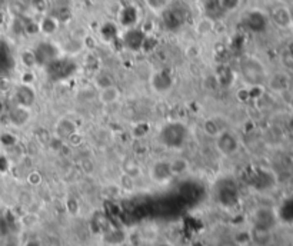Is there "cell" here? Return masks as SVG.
<instances>
[{
  "label": "cell",
  "instance_id": "3",
  "mask_svg": "<svg viewBox=\"0 0 293 246\" xmlns=\"http://www.w3.org/2000/svg\"><path fill=\"white\" fill-rule=\"evenodd\" d=\"M149 85L152 90L157 95H166L173 89L174 85V77H173L172 72L168 69H156L152 72V74L149 76Z\"/></svg>",
  "mask_w": 293,
  "mask_h": 246
},
{
  "label": "cell",
  "instance_id": "13",
  "mask_svg": "<svg viewBox=\"0 0 293 246\" xmlns=\"http://www.w3.org/2000/svg\"><path fill=\"white\" fill-rule=\"evenodd\" d=\"M19 60H20V63L23 65V68L27 69V71H32L35 66L39 65V60H37L36 52L35 50H30V49L22 50L20 54H19Z\"/></svg>",
  "mask_w": 293,
  "mask_h": 246
},
{
  "label": "cell",
  "instance_id": "6",
  "mask_svg": "<svg viewBox=\"0 0 293 246\" xmlns=\"http://www.w3.org/2000/svg\"><path fill=\"white\" fill-rule=\"evenodd\" d=\"M122 99V90L115 83L98 89V100L103 106H112Z\"/></svg>",
  "mask_w": 293,
  "mask_h": 246
},
{
  "label": "cell",
  "instance_id": "15",
  "mask_svg": "<svg viewBox=\"0 0 293 246\" xmlns=\"http://www.w3.org/2000/svg\"><path fill=\"white\" fill-rule=\"evenodd\" d=\"M145 3L153 13H162L168 9L171 0H145Z\"/></svg>",
  "mask_w": 293,
  "mask_h": 246
},
{
  "label": "cell",
  "instance_id": "7",
  "mask_svg": "<svg viewBox=\"0 0 293 246\" xmlns=\"http://www.w3.org/2000/svg\"><path fill=\"white\" fill-rule=\"evenodd\" d=\"M270 20L275 23L277 27H280V29H288V27L292 26L293 23L292 13H291V10L285 4H279V6H276V7L272 9V12H270Z\"/></svg>",
  "mask_w": 293,
  "mask_h": 246
},
{
  "label": "cell",
  "instance_id": "14",
  "mask_svg": "<svg viewBox=\"0 0 293 246\" xmlns=\"http://www.w3.org/2000/svg\"><path fill=\"white\" fill-rule=\"evenodd\" d=\"M171 169H172L173 177L185 175L189 171V162L185 158H174L171 160Z\"/></svg>",
  "mask_w": 293,
  "mask_h": 246
},
{
  "label": "cell",
  "instance_id": "8",
  "mask_svg": "<svg viewBox=\"0 0 293 246\" xmlns=\"http://www.w3.org/2000/svg\"><path fill=\"white\" fill-rule=\"evenodd\" d=\"M13 99H15V103H16V105L32 107L36 100V93L35 90H33V88H32V85H24V83H22L20 86H18L16 90H15Z\"/></svg>",
  "mask_w": 293,
  "mask_h": 246
},
{
  "label": "cell",
  "instance_id": "2",
  "mask_svg": "<svg viewBox=\"0 0 293 246\" xmlns=\"http://www.w3.org/2000/svg\"><path fill=\"white\" fill-rule=\"evenodd\" d=\"M213 141H215L216 150L223 158L235 156L241 149V141H239L238 135L235 132L229 130V129H220L218 132V135L213 138Z\"/></svg>",
  "mask_w": 293,
  "mask_h": 246
},
{
  "label": "cell",
  "instance_id": "11",
  "mask_svg": "<svg viewBox=\"0 0 293 246\" xmlns=\"http://www.w3.org/2000/svg\"><path fill=\"white\" fill-rule=\"evenodd\" d=\"M76 132H77V126L70 119L63 118L56 123V135L62 139H69L76 135Z\"/></svg>",
  "mask_w": 293,
  "mask_h": 246
},
{
  "label": "cell",
  "instance_id": "10",
  "mask_svg": "<svg viewBox=\"0 0 293 246\" xmlns=\"http://www.w3.org/2000/svg\"><path fill=\"white\" fill-rule=\"evenodd\" d=\"M266 85H269V88L272 89L273 92H285L286 89L289 88L291 80H289V76L286 73L277 72V73H273V74L268 76Z\"/></svg>",
  "mask_w": 293,
  "mask_h": 246
},
{
  "label": "cell",
  "instance_id": "5",
  "mask_svg": "<svg viewBox=\"0 0 293 246\" xmlns=\"http://www.w3.org/2000/svg\"><path fill=\"white\" fill-rule=\"evenodd\" d=\"M32 118H33L32 107H27V106L15 103V106L9 112V122L15 127H26L30 123Z\"/></svg>",
  "mask_w": 293,
  "mask_h": 246
},
{
  "label": "cell",
  "instance_id": "4",
  "mask_svg": "<svg viewBox=\"0 0 293 246\" xmlns=\"http://www.w3.org/2000/svg\"><path fill=\"white\" fill-rule=\"evenodd\" d=\"M150 177L155 183H168L173 177L172 169H171V160L159 159L150 166Z\"/></svg>",
  "mask_w": 293,
  "mask_h": 246
},
{
  "label": "cell",
  "instance_id": "12",
  "mask_svg": "<svg viewBox=\"0 0 293 246\" xmlns=\"http://www.w3.org/2000/svg\"><path fill=\"white\" fill-rule=\"evenodd\" d=\"M39 32L45 36H53L60 27L59 20L54 16H43L39 22Z\"/></svg>",
  "mask_w": 293,
  "mask_h": 246
},
{
  "label": "cell",
  "instance_id": "1",
  "mask_svg": "<svg viewBox=\"0 0 293 246\" xmlns=\"http://www.w3.org/2000/svg\"><path fill=\"white\" fill-rule=\"evenodd\" d=\"M239 74L242 80L250 86H262L266 85L269 73L266 71V66L263 62H260L256 56L246 54L239 60Z\"/></svg>",
  "mask_w": 293,
  "mask_h": 246
},
{
  "label": "cell",
  "instance_id": "16",
  "mask_svg": "<svg viewBox=\"0 0 293 246\" xmlns=\"http://www.w3.org/2000/svg\"><path fill=\"white\" fill-rule=\"evenodd\" d=\"M196 30L199 32V35H209L212 30H213V20L210 19H200L197 26H196Z\"/></svg>",
  "mask_w": 293,
  "mask_h": 246
},
{
  "label": "cell",
  "instance_id": "9",
  "mask_svg": "<svg viewBox=\"0 0 293 246\" xmlns=\"http://www.w3.org/2000/svg\"><path fill=\"white\" fill-rule=\"evenodd\" d=\"M182 123H176V127H174V123H168V126L165 127L163 130V135H162V139L166 142L168 145H182V142L185 141V130H183V126H180Z\"/></svg>",
  "mask_w": 293,
  "mask_h": 246
}]
</instances>
